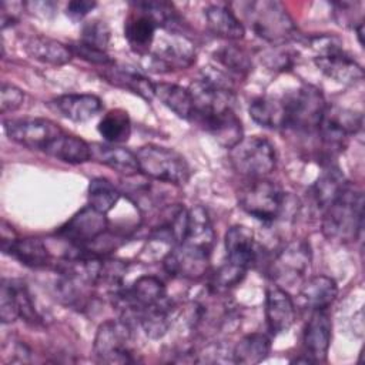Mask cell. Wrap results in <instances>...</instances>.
Masks as SVG:
<instances>
[{"label":"cell","instance_id":"1","mask_svg":"<svg viewBox=\"0 0 365 365\" xmlns=\"http://www.w3.org/2000/svg\"><path fill=\"white\" fill-rule=\"evenodd\" d=\"M364 195L362 191L348 184L339 197L324 210L322 234L331 241L351 242L362 231Z\"/></svg>","mask_w":365,"mask_h":365},{"label":"cell","instance_id":"2","mask_svg":"<svg viewBox=\"0 0 365 365\" xmlns=\"http://www.w3.org/2000/svg\"><path fill=\"white\" fill-rule=\"evenodd\" d=\"M190 93L194 103L191 121L198 123L210 115L234 110L235 93L228 76L212 67L201 71L200 77L190 84Z\"/></svg>","mask_w":365,"mask_h":365},{"label":"cell","instance_id":"3","mask_svg":"<svg viewBox=\"0 0 365 365\" xmlns=\"http://www.w3.org/2000/svg\"><path fill=\"white\" fill-rule=\"evenodd\" d=\"M251 30L271 44H282L297 36V26L279 1L259 0L240 3Z\"/></svg>","mask_w":365,"mask_h":365},{"label":"cell","instance_id":"4","mask_svg":"<svg viewBox=\"0 0 365 365\" xmlns=\"http://www.w3.org/2000/svg\"><path fill=\"white\" fill-rule=\"evenodd\" d=\"M281 104L284 110V128L299 133L317 131L327 108L322 93L311 84H304L287 93Z\"/></svg>","mask_w":365,"mask_h":365},{"label":"cell","instance_id":"5","mask_svg":"<svg viewBox=\"0 0 365 365\" xmlns=\"http://www.w3.org/2000/svg\"><path fill=\"white\" fill-rule=\"evenodd\" d=\"M309 46L317 51L315 66L331 80L341 84H355L364 78L362 67L344 51L341 41L328 34L314 36Z\"/></svg>","mask_w":365,"mask_h":365},{"label":"cell","instance_id":"6","mask_svg":"<svg viewBox=\"0 0 365 365\" xmlns=\"http://www.w3.org/2000/svg\"><path fill=\"white\" fill-rule=\"evenodd\" d=\"M140 173L145 177L182 185L190 180L191 168L187 160L175 150L158 144H145L135 153Z\"/></svg>","mask_w":365,"mask_h":365},{"label":"cell","instance_id":"7","mask_svg":"<svg viewBox=\"0 0 365 365\" xmlns=\"http://www.w3.org/2000/svg\"><path fill=\"white\" fill-rule=\"evenodd\" d=\"M93 351L103 364L134 362L133 324L124 318L104 321L97 328Z\"/></svg>","mask_w":365,"mask_h":365},{"label":"cell","instance_id":"8","mask_svg":"<svg viewBox=\"0 0 365 365\" xmlns=\"http://www.w3.org/2000/svg\"><path fill=\"white\" fill-rule=\"evenodd\" d=\"M238 204L251 217L272 222L282 214L287 197L277 182L265 177L254 178L238 192Z\"/></svg>","mask_w":365,"mask_h":365},{"label":"cell","instance_id":"9","mask_svg":"<svg viewBox=\"0 0 365 365\" xmlns=\"http://www.w3.org/2000/svg\"><path fill=\"white\" fill-rule=\"evenodd\" d=\"M230 161L237 173L251 180L264 178L275 168V147L265 137H245L230 150Z\"/></svg>","mask_w":365,"mask_h":365},{"label":"cell","instance_id":"10","mask_svg":"<svg viewBox=\"0 0 365 365\" xmlns=\"http://www.w3.org/2000/svg\"><path fill=\"white\" fill-rule=\"evenodd\" d=\"M143 57L147 70L155 73L184 70L195 61V47L182 33L167 31Z\"/></svg>","mask_w":365,"mask_h":365},{"label":"cell","instance_id":"11","mask_svg":"<svg viewBox=\"0 0 365 365\" xmlns=\"http://www.w3.org/2000/svg\"><path fill=\"white\" fill-rule=\"evenodd\" d=\"M362 128V114L338 106H327L318 127L322 147L328 155L338 153L348 135L356 134Z\"/></svg>","mask_w":365,"mask_h":365},{"label":"cell","instance_id":"12","mask_svg":"<svg viewBox=\"0 0 365 365\" xmlns=\"http://www.w3.org/2000/svg\"><path fill=\"white\" fill-rule=\"evenodd\" d=\"M107 231V214H103L90 205H86L68 221H66L56 231V235L67 241L74 248H87Z\"/></svg>","mask_w":365,"mask_h":365},{"label":"cell","instance_id":"13","mask_svg":"<svg viewBox=\"0 0 365 365\" xmlns=\"http://www.w3.org/2000/svg\"><path fill=\"white\" fill-rule=\"evenodd\" d=\"M311 250L305 241H292L285 245L269 265L272 281L279 287H294L301 282L309 268Z\"/></svg>","mask_w":365,"mask_h":365},{"label":"cell","instance_id":"14","mask_svg":"<svg viewBox=\"0 0 365 365\" xmlns=\"http://www.w3.org/2000/svg\"><path fill=\"white\" fill-rule=\"evenodd\" d=\"M6 135L27 148L41 150L63 134V128L48 118H14L3 121Z\"/></svg>","mask_w":365,"mask_h":365},{"label":"cell","instance_id":"15","mask_svg":"<svg viewBox=\"0 0 365 365\" xmlns=\"http://www.w3.org/2000/svg\"><path fill=\"white\" fill-rule=\"evenodd\" d=\"M211 252L188 242L177 244L163 258L164 269L175 278L201 279L210 268Z\"/></svg>","mask_w":365,"mask_h":365},{"label":"cell","instance_id":"16","mask_svg":"<svg viewBox=\"0 0 365 365\" xmlns=\"http://www.w3.org/2000/svg\"><path fill=\"white\" fill-rule=\"evenodd\" d=\"M332 321L327 309H312V314L304 329L305 356L311 362H322L327 359L331 345Z\"/></svg>","mask_w":365,"mask_h":365},{"label":"cell","instance_id":"17","mask_svg":"<svg viewBox=\"0 0 365 365\" xmlns=\"http://www.w3.org/2000/svg\"><path fill=\"white\" fill-rule=\"evenodd\" d=\"M265 319L272 335L287 332L295 322V305L289 294L279 285L265 289Z\"/></svg>","mask_w":365,"mask_h":365},{"label":"cell","instance_id":"18","mask_svg":"<svg viewBox=\"0 0 365 365\" xmlns=\"http://www.w3.org/2000/svg\"><path fill=\"white\" fill-rule=\"evenodd\" d=\"M131 6L134 7V11H131L125 19L124 37L135 53L144 56L150 51L155 40L158 26L147 11L137 7L134 3Z\"/></svg>","mask_w":365,"mask_h":365},{"label":"cell","instance_id":"19","mask_svg":"<svg viewBox=\"0 0 365 365\" xmlns=\"http://www.w3.org/2000/svg\"><path fill=\"white\" fill-rule=\"evenodd\" d=\"M227 261L248 269L258 255V245L251 228L245 225H232L225 232Z\"/></svg>","mask_w":365,"mask_h":365},{"label":"cell","instance_id":"20","mask_svg":"<svg viewBox=\"0 0 365 365\" xmlns=\"http://www.w3.org/2000/svg\"><path fill=\"white\" fill-rule=\"evenodd\" d=\"M101 77L107 83L113 84L114 87L127 90L141 97L145 101H151L155 97V93H154L155 83H153L147 76H144L135 68L125 67V66H115L114 63L111 66L104 67V70L101 71Z\"/></svg>","mask_w":365,"mask_h":365},{"label":"cell","instance_id":"21","mask_svg":"<svg viewBox=\"0 0 365 365\" xmlns=\"http://www.w3.org/2000/svg\"><path fill=\"white\" fill-rule=\"evenodd\" d=\"M50 106L64 118L86 123L103 110V101L94 94H63L50 101Z\"/></svg>","mask_w":365,"mask_h":365},{"label":"cell","instance_id":"22","mask_svg":"<svg viewBox=\"0 0 365 365\" xmlns=\"http://www.w3.org/2000/svg\"><path fill=\"white\" fill-rule=\"evenodd\" d=\"M91 147V160L110 167L111 170L125 175L133 177L140 173L138 161L135 153L131 150L121 147L118 144H101L93 143Z\"/></svg>","mask_w":365,"mask_h":365},{"label":"cell","instance_id":"23","mask_svg":"<svg viewBox=\"0 0 365 365\" xmlns=\"http://www.w3.org/2000/svg\"><path fill=\"white\" fill-rule=\"evenodd\" d=\"M200 124L205 131H208L212 137H215L217 143L231 150L235 147L244 137H242V125L241 120L235 114L234 110H227L207 118L200 120Z\"/></svg>","mask_w":365,"mask_h":365},{"label":"cell","instance_id":"24","mask_svg":"<svg viewBox=\"0 0 365 365\" xmlns=\"http://www.w3.org/2000/svg\"><path fill=\"white\" fill-rule=\"evenodd\" d=\"M174 319V304L165 297L160 302L141 309L137 315V324L151 339L163 338L171 328Z\"/></svg>","mask_w":365,"mask_h":365},{"label":"cell","instance_id":"25","mask_svg":"<svg viewBox=\"0 0 365 365\" xmlns=\"http://www.w3.org/2000/svg\"><path fill=\"white\" fill-rule=\"evenodd\" d=\"M24 50L33 60L51 66L67 64L74 56L70 46L44 36L30 37L24 43Z\"/></svg>","mask_w":365,"mask_h":365},{"label":"cell","instance_id":"26","mask_svg":"<svg viewBox=\"0 0 365 365\" xmlns=\"http://www.w3.org/2000/svg\"><path fill=\"white\" fill-rule=\"evenodd\" d=\"M348 184L349 182L345 180L342 171L336 165L328 163L311 188L317 207L324 211L339 197Z\"/></svg>","mask_w":365,"mask_h":365},{"label":"cell","instance_id":"27","mask_svg":"<svg viewBox=\"0 0 365 365\" xmlns=\"http://www.w3.org/2000/svg\"><path fill=\"white\" fill-rule=\"evenodd\" d=\"M208 30L227 40H240L245 34V29L240 19L228 6L211 4L204 10Z\"/></svg>","mask_w":365,"mask_h":365},{"label":"cell","instance_id":"28","mask_svg":"<svg viewBox=\"0 0 365 365\" xmlns=\"http://www.w3.org/2000/svg\"><path fill=\"white\" fill-rule=\"evenodd\" d=\"M46 154L68 164H84L91 160V147L83 138L63 133L44 150Z\"/></svg>","mask_w":365,"mask_h":365},{"label":"cell","instance_id":"29","mask_svg":"<svg viewBox=\"0 0 365 365\" xmlns=\"http://www.w3.org/2000/svg\"><path fill=\"white\" fill-rule=\"evenodd\" d=\"M338 295L336 282L327 275H315L305 281L299 289V298L311 309H328Z\"/></svg>","mask_w":365,"mask_h":365},{"label":"cell","instance_id":"30","mask_svg":"<svg viewBox=\"0 0 365 365\" xmlns=\"http://www.w3.org/2000/svg\"><path fill=\"white\" fill-rule=\"evenodd\" d=\"M182 242L212 251L215 242V231L212 228L211 218L202 205H195L188 210L187 232Z\"/></svg>","mask_w":365,"mask_h":365},{"label":"cell","instance_id":"31","mask_svg":"<svg viewBox=\"0 0 365 365\" xmlns=\"http://www.w3.org/2000/svg\"><path fill=\"white\" fill-rule=\"evenodd\" d=\"M4 254L13 257L23 265L36 269L46 268L51 262V255L46 244L36 237L17 238Z\"/></svg>","mask_w":365,"mask_h":365},{"label":"cell","instance_id":"32","mask_svg":"<svg viewBox=\"0 0 365 365\" xmlns=\"http://www.w3.org/2000/svg\"><path fill=\"white\" fill-rule=\"evenodd\" d=\"M271 351V339L264 332L244 335L232 348V362L255 365L262 362Z\"/></svg>","mask_w":365,"mask_h":365},{"label":"cell","instance_id":"33","mask_svg":"<svg viewBox=\"0 0 365 365\" xmlns=\"http://www.w3.org/2000/svg\"><path fill=\"white\" fill-rule=\"evenodd\" d=\"M155 97L170 108L177 117L191 120L194 114V103L188 88L174 83H155Z\"/></svg>","mask_w":365,"mask_h":365},{"label":"cell","instance_id":"34","mask_svg":"<svg viewBox=\"0 0 365 365\" xmlns=\"http://www.w3.org/2000/svg\"><path fill=\"white\" fill-rule=\"evenodd\" d=\"M97 130L108 144H121L127 141L131 134L130 115L123 108L110 110L100 120Z\"/></svg>","mask_w":365,"mask_h":365},{"label":"cell","instance_id":"35","mask_svg":"<svg viewBox=\"0 0 365 365\" xmlns=\"http://www.w3.org/2000/svg\"><path fill=\"white\" fill-rule=\"evenodd\" d=\"M248 113L251 118L265 128H284V110L281 100L271 97H258L250 103Z\"/></svg>","mask_w":365,"mask_h":365},{"label":"cell","instance_id":"36","mask_svg":"<svg viewBox=\"0 0 365 365\" xmlns=\"http://www.w3.org/2000/svg\"><path fill=\"white\" fill-rule=\"evenodd\" d=\"M120 197H121V192L107 178L96 177L88 184V188H87L88 205L103 214H107L108 211H111L117 205Z\"/></svg>","mask_w":365,"mask_h":365},{"label":"cell","instance_id":"37","mask_svg":"<svg viewBox=\"0 0 365 365\" xmlns=\"http://www.w3.org/2000/svg\"><path fill=\"white\" fill-rule=\"evenodd\" d=\"M215 60L235 76L245 77L252 70V61L248 53L238 46H222L215 53Z\"/></svg>","mask_w":365,"mask_h":365},{"label":"cell","instance_id":"38","mask_svg":"<svg viewBox=\"0 0 365 365\" xmlns=\"http://www.w3.org/2000/svg\"><path fill=\"white\" fill-rule=\"evenodd\" d=\"M14 292L16 305L19 311V318H23L26 322L38 325L41 324V317L36 309L33 297L27 288V285L21 279H9Z\"/></svg>","mask_w":365,"mask_h":365},{"label":"cell","instance_id":"39","mask_svg":"<svg viewBox=\"0 0 365 365\" xmlns=\"http://www.w3.org/2000/svg\"><path fill=\"white\" fill-rule=\"evenodd\" d=\"M245 274H247L245 268H241L227 261L212 274L210 281V291L220 292L224 289H230L238 285L244 279Z\"/></svg>","mask_w":365,"mask_h":365},{"label":"cell","instance_id":"40","mask_svg":"<svg viewBox=\"0 0 365 365\" xmlns=\"http://www.w3.org/2000/svg\"><path fill=\"white\" fill-rule=\"evenodd\" d=\"M110 27L106 21L103 20H91L87 21L83 27H81V36H80V43L103 50L106 51L108 43H110Z\"/></svg>","mask_w":365,"mask_h":365},{"label":"cell","instance_id":"41","mask_svg":"<svg viewBox=\"0 0 365 365\" xmlns=\"http://www.w3.org/2000/svg\"><path fill=\"white\" fill-rule=\"evenodd\" d=\"M19 318L14 292L9 279L1 281L0 287V321L1 324H11Z\"/></svg>","mask_w":365,"mask_h":365},{"label":"cell","instance_id":"42","mask_svg":"<svg viewBox=\"0 0 365 365\" xmlns=\"http://www.w3.org/2000/svg\"><path fill=\"white\" fill-rule=\"evenodd\" d=\"M71 51L74 56H78L80 58L88 61V63H93V64H100L103 67H107V66H111L114 64V61L110 58V56L103 51V50H98V48H94V47H90V46H86L83 43H78V44H71L70 46Z\"/></svg>","mask_w":365,"mask_h":365},{"label":"cell","instance_id":"43","mask_svg":"<svg viewBox=\"0 0 365 365\" xmlns=\"http://www.w3.org/2000/svg\"><path fill=\"white\" fill-rule=\"evenodd\" d=\"M24 101V93L21 88L13 84H3L0 90V111L6 114L9 111L17 110Z\"/></svg>","mask_w":365,"mask_h":365},{"label":"cell","instance_id":"44","mask_svg":"<svg viewBox=\"0 0 365 365\" xmlns=\"http://www.w3.org/2000/svg\"><path fill=\"white\" fill-rule=\"evenodd\" d=\"M294 56L288 50H278L265 54V63L272 70H288L294 64Z\"/></svg>","mask_w":365,"mask_h":365},{"label":"cell","instance_id":"45","mask_svg":"<svg viewBox=\"0 0 365 365\" xmlns=\"http://www.w3.org/2000/svg\"><path fill=\"white\" fill-rule=\"evenodd\" d=\"M96 7L94 1H88V0H76V1H70L66 7V13L67 16H70L74 20L83 19L84 16H87L93 9Z\"/></svg>","mask_w":365,"mask_h":365},{"label":"cell","instance_id":"46","mask_svg":"<svg viewBox=\"0 0 365 365\" xmlns=\"http://www.w3.org/2000/svg\"><path fill=\"white\" fill-rule=\"evenodd\" d=\"M0 234H1V237H0L1 251L6 252V251L11 247V244L19 238V235H17V232L14 231V228H13L7 221H4V220H1Z\"/></svg>","mask_w":365,"mask_h":365}]
</instances>
